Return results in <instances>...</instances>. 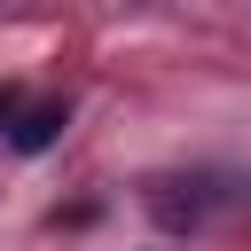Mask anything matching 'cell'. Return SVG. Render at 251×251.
I'll return each mask as SVG.
<instances>
[{"label":"cell","instance_id":"1","mask_svg":"<svg viewBox=\"0 0 251 251\" xmlns=\"http://www.w3.org/2000/svg\"><path fill=\"white\" fill-rule=\"evenodd\" d=\"M55 133H63V102H31V110H24L16 126H8V141H16L24 157H39V149H47Z\"/></svg>","mask_w":251,"mask_h":251},{"label":"cell","instance_id":"2","mask_svg":"<svg viewBox=\"0 0 251 251\" xmlns=\"http://www.w3.org/2000/svg\"><path fill=\"white\" fill-rule=\"evenodd\" d=\"M0 118H16V86H0Z\"/></svg>","mask_w":251,"mask_h":251}]
</instances>
